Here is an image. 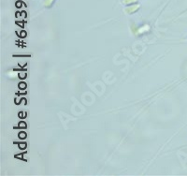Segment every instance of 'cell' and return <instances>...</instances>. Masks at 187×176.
Here are the masks:
<instances>
[{
	"label": "cell",
	"instance_id": "cell-2",
	"mask_svg": "<svg viewBox=\"0 0 187 176\" xmlns=\"http://www.w3.org/2000/svg\"><path fill=\"white\" fill-rule=\"evenodd\" d=\"M19 138L22 139V140L25 139V138H26V133H25V132H20V133H19Z\"/></svg>",
	"mask_w": 187,
	"mask_h": 176
},
{
	"label": "cell",
	"instance_id": "cell-1",
	"mask_svg": "<svg viewBox=\"0 0 187 176\" xmlns=\"http://www.w3.org/2000/svg\"><path fill=\"white\" fill-rule=\"evenodd\" d=\"M19 88L22 89V90L25 89V88H26V83H19Z\"/></svg>",
	"mask_w": 187,
	"mask_h": 176
},
{
	"label": "cell",
	"instance_id": "cell-7",
	"mask_svg": "<svg viewBox=\"0 0 187 176\" xmlns=\"http://www.w3.org/2000/svg\"><path fill=\"white\" fill-rule=\"evenodd\" d=\"M23 114H23V113H20V117H22V118H23V117H25V115H23Z\"/></svg>",
	"mask_w": 187,
	"mask_h": 176
},
{
	"label": "cell",
	"instance_id": "cell-3",
	"mask_svg": "<svg viewBox=\"0 0 187 176\" xmlns=\"http://www.w3.org/2000/svg\"><path fill=\"white\" fill-rule=\"evenodd\" d=\"M19 127H20V128H25V127H26V124L22 121V122L19 123Z\"/></svg>",
	"mask_w": 187,
	"mask_h": 176
},
{
	"label": "cell",
	"instance_id": "cell-6",
	"mask_svg": "<svg viewBox=\"0 0 187 176\" xmlns=\"http://www.w3.org/2000/svg\"><path fill=\"white\" fill-rule=\"evenodd\" d=\"M21 33H22V34H20V36H21V37H23H23H25V36H26V33H25L24 31H22Z\"/></svg>",
	"mask_w": 187,
	"mask_h": 176
},
{
	"label": "cell",
	"instance_id": "cell-8",
	"mask_svg": "<svg viewBox=\"0 0 187 176\" xmlns=\"http://www.w3.org/2000/svg\"><path fill=\"white\" fill-rule=\"evenodd\" d=\"M21 3H22V2H17V4H16V6H17L18 8H19V7H21V6H22V4H21Z\"/></svg>",
	"mask_w": 187,
	"mask_h": 176
},
{
	"label": "cell",
	"instance_id": "cell-4",
	"mask_svg": "<svg viewBox=\"0 0 187 176\" xmlns=\"http://www.w3.org/2000/svg\"><path fill=\"white\" fill-rule=\"evenodd\" d=\"M19 77H20L21 79H25V78H26V73H25V72H20V73H19Z\"/></svg>",
	"mask_w": 187,
	"mask_h": 176
},
{
	"label": "cell",
	"instance_id": "cell-5",
	"mask_svg": "<svg viewBox=\"0 0 187 176\" xmlns=\"http://www.w3.org/2000/svg\"><path fill=\"white\" fill-rule=\"evenodd\" d=\"M19 145H20L19 147L21 148V149H24V148H26V143H24V142H22V143H20Z\"/></svg>",
	"mask_w": 187,
	"mask_h": 176
}]
</instances>
